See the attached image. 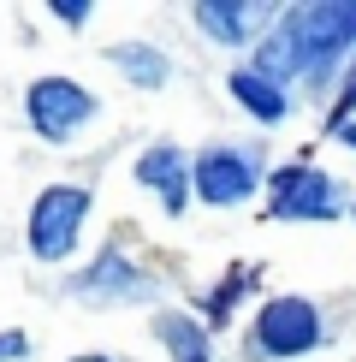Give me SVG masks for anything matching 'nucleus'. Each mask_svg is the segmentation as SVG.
Here are the masks:
<instances>
[{
  "label": "nucleus",
  "mask_w": 356,
  "mask_h": 362,
  "mask_svg": "<svg viewBox=\"0 0 356 362\" xmlns=\"http://www.w3.org/2000/svg\"><path fill=\"white\" fill-rule=\"evenodd\" d=\"M279 18L291 24L297 59H303V78L326 83L333 66L356 48V0H315V6H285Z\"/></svg>",
  "instance_id": "obj_1"
},
{
  "label": "nucleus",
  "mask_w": 356,
  "mask_h": 362,
  "mask_svg": "<svg viewBox=\"0 0 356 362\" xmlns=\"http://www.w3.org/2000/svg\"><path fill=\"white\" fill-rule=\"evenodd\" d=\"M95 119H101V101H95V89H83L78 78H66V71L30 78V89H24V125L36 131L42 143L66 148V143H78Z\"/></svg>",
  "instance_id": "obj_2"
},
{
  "label": "nucleus",
  "mask_w": 356,
  "mask_h": 362,
  "mask_svg": "<svg viewBox=\"0 0 356 362\" xmlns=\"http://www.w3.org/2000/svg\"><path fill=\"white\" fill-rule=\"evenodd\" d=\"M89 208H95V196H89V185H48L36 190V202H30L24 214V244L36 262H66L71 250H78L83 226H89Z\"/></svg>",
  "instance_id": "obj_3"
},
{
  "label": "nucleus",
  "mask_w": 356,
  "mask_h": 362,
  "mask_svg": "<svg viewBox=\"0 0 356 362\" xmlns=\"http://www.w3.org/2000/svg\"><path fill=\"white\" fill-rule=\"evenodd\" d=\"M345 214V190H338L333 173L309 167V160H297V167H273L267 173V220H303V226H326Z\"/></svg>",
  "instance_id": "obj_4"
},
{
  "label": "nucleus",
  "mask_w": 356,
  "mask_h": 362,
  "mask_svg": "<svg viewBox=\"0 0 356 362\" xmlns=\"http://www.w3.org/2000/svg\"><path fill=\"white\" fill-rule=\"evenodd\" d=\"M261 190V155L244 143H208L190 155V196L208 208H244Z\"/></svg>",
  "instance_id": "obj_5"
},
{
  "label": "nucleus",
  "mask_w": 356,
  "mask_h": 362,
  "mask_svg": "<svg viewBox=\"0 0 356 362\" xmlns=\"http://www.w3.org/2000/svg\"><path fill=\"white\" fill-rule=\"evenodd\" d=\"M321 339H326V321L309 297H267L256 309V327H249V344L267 362H297V356L321 351Z\"/></svg>",
  "instance_id": "obj_6"
},
{
  "label": "nucleus",
  "mask_w": 356,
  "mask_h": 362,
  "mask_svg": "<svg viewBox=\"0 0 356 362\" xmlns=\"http://www.w3.org/2000/svg\"><path fill=\"white\" fill-rule=\"evenodd\" d=\"M148 291H155V279H148L119 244H107L78 279H71V297H89V303H143Z\"/></svg>",
  "instance_id": "obj_7"
},
{
  "label": "nucleus",
  "mask_w": 356,
  "mask_h": 362,
  "mask_svg": "<svg viewBox=\"0 0 356 362\" xmlns=\"http://www.w3.org/2000/svg\"><path fill=\"white\" fill-rule=\"evenodd\" d=\"M131 178H137L143 190L160 196L167 220H178L190 208V155L178 143H148L143 155H137V167H131Z\"/></svg>",
  "instance_id": "obj_8"
},
{
  "label": "nucleus",
  "mask_w": 356,
  "mask_h": 362,
  "mask_svg": "<svg viewBox=\"0 0 356 362\" xmlns=\"http://www.w3.org/2000/svg\"><path fill=\"white\" fill-rule=\"evenodd\" d=\"M190 18H196V30L208 42H220V48H244V42L261 36L256 24L267 18V6H256V0H196Z\"/></svg>",
  "instance_id": "obj_9"
},
{
  "label": "nucleus",
  "mask_w": 356,
  "mask_h": 362,
  "mask_svg": "<svg viewBox=\"0 0 356 362\" xmlns=\"http://www.w3.org/2000/svg\"><path fill=\"white\" fill-rule=\"evenodd\" d=\"M226 89H232V101H237L249 119H256V125H279V119L291 113V89H285V83H273V78H261L256 66L226 71Z\"/></svg>",
  "instance_id": "obj_10"
},
{
  "label": "nucleus",
  "mask_w": 356,
  "mask_h": 362,
  "mask_svg": "<svg viewBox=\"0 0 356 362\" xmlns=\"http://www.w3.org/2000/svg\"><path fill=\"white\" fill-rule=\"evenodd\" d=\"M107 66L125 71L137 89H167L172 83V59L155 48V42H113L107 48Z\"/></svg>",
  "instance_id": "obj_11"
},
{
  "label": "nucleus",
  "mask_w": 356,
  "mask_h": 362,
  "mask_svg": "<svg viewBox=\"0 0 356 362\" xmlns=\"http://www.w3.org/2000/svg\"><path fill=\"white\" fill-rule=\"evenodd\" d=\"M155 339L167 344L172 362H214V339H208V327H196V315L160 309L155 315Z\"/></svg>",
  "instance_id": "obj_12"
},
{
  "label": "nucleus",
  "mask_w": 356,
  "mask_h": 362,
  "mask_svg": "<svg viewBox=\"0 0 356 362\" xmlns=\"http://www.w3.org/2000/svg\"><path fill=\"white\" fill-rule=\"evenodd\" d=\"M249 285H256V267H249V262H237L232 274L220 279L214 291H208V303H202V315H208V321H214V327H226V321H232V303H237V297L249 291Z\"/></svg>",
  "instance_id": "obj_13"
},
{
  "label": "nucleus",
  "mask_w": 356,
  "mask_h": 362,
  "mask_svg": "<svg viewBox=\"0 0 356 362\" xmlns=\"http://www.w3.org/2000/svg\"><path fill=\"white\" fill-rule=\"evenodd\" d=\"M24 356H30V333L6 327V333H0V362H24Z\"/></svg>",
  "instance_id": "obj_14"
},
{
  "label": "nucleus",
  "mask_w": 356,
  "mask_h": 362,
  "mask_svg": "<svg viewBox=\"0 0 356 362\" xmlns=\"http://www.w3.org/2000/svg\"><path fill=\"white\" fill-rule=\"evenodd\" d=\"M48 12H54L59 24H89V12H95V6H89V0H54Z\"/></svg>",
  "instance_id": "obj_15"
},
{
  "label": "nucleus",
  "mask_w": 356,
  "mask_h": 362,
  "mask_svg": "<svg viewBox=\"0 0 356 362\" xmlns=\"http://www.w3.org/2000/svg\"><path fill=\"white\" fill-rule=\"evenodd\" d=\"M333 119H356V71L345 78V95H338V107H333Z\"/></svg>",
  "instance_id": "obj_16"
},
{
  "label": "nucleus",
  "mask_w": 356,
  "mask_h": 362,
  "mask_svg": "<svg viewBox=\"0 0 356 362\" xmlns=\"http://www.w3.org/2000/svg\"><path fill=\"white\" fill-rule=\"evenodd\" d=\"M71 362H113V356H101V351H83V356H71Z\"/></svg>",
  "instance_id": "obj_17"
},
{
  "label": "nucleus",
  "mask_w": 356,
  "mask_h": 362,
  "mask_svg": "<svg viewBox=\"0 0 356 362\" xmlns=\"http://www.w3.org/2000/svg\"><path fill=\"white\" fill-rule=\"evenodd\" d=\"M350 220H356V202H350Z\"/></svg>",
  "instance_id": "obj_18"
}]
</instances>
